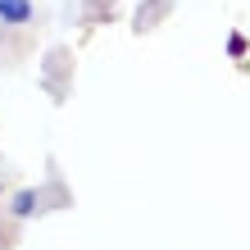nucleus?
Listing matches in <instances>:
<instances>
[{
	"label": "nucleus",
	"mask_w": 250,
	"mask_h": 250,
	"mask_svg": "<svg viewBox=\"0 0 250 250\" xmlns=\"http://www.w3.org/2000/svg\"><path fill=\"white\" fill-rule=\"evenodd\" d=\"M27 209H32V191H23V196L14 200V214H27Z\"/></svg>",
	"instance_id": "nucleus-2"
},
{
	"label": "nucleus",
	"mask_w": 250,
	"mask_h": 250,
	"mask_svg": "<svg viewBox=\"0 0 250 250\" xmlns=\"http://www.w3.org/2000/svg\"><path fill=\"white\" fill-rule=\"evenodd\" d=\"M0 19L5 23H27L32 19V5L27 0H0Z\"/></svg>",
	"instance_id": "nucleus-1"
}]
</instances>
